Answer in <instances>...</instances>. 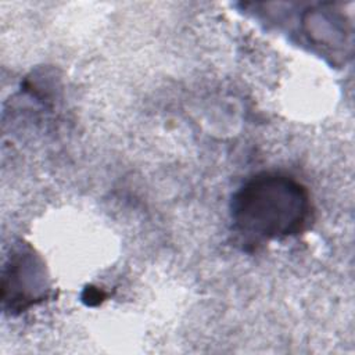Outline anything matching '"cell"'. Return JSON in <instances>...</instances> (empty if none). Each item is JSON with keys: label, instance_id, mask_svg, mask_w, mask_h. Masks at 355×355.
<instances>
[{"label": "cell", "instance_id": "cell-1", "mask_svg": "<svg viewBox=\"0 0 355 355\" xmlns=\"http://www.w3.org/2000/svg\"><path fill=\"white\" fill-rule=\"evenodd\" d=\"M234 230L245 244H263L301 233L311 220L308 189L283 172L250 178L232 198Z\"/></svg>", "mask_w": 355, "mask_h": 355}, {"label": "cell", "instance_id": "cell-2", "mask_svg": "<svg viewBox=\"0 0 355 355\" xmlns=\"http://www.w3.org/2000/svg\"><path fill=\"white\" fill-rule=\"evenodd\" d=\"M4 277H10V283H3V291L4 294L10 291L11 308L24 309L46 295L44 268L32 251H22L14 255L8 276Z\"/></svg>", "mask_w": 355, "mask_h": 355}]
</instances>
